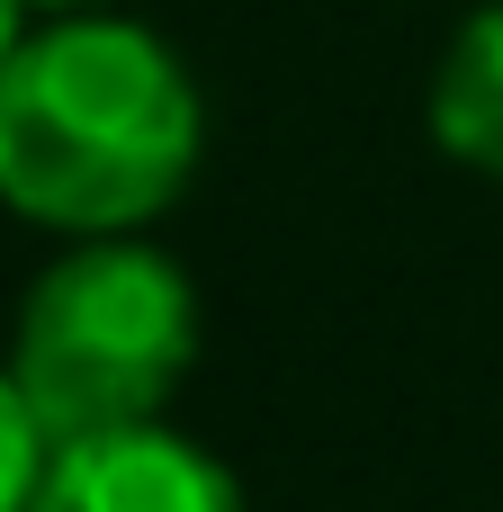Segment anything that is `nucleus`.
<instances>
[{
  "instance_id": "2",
  "label": "nucleus",
  "mask_w": 503,
  "mask_h": 512,
  "mask_svg": "<svg viewBox=\"0 0 503 512\" xmlns=\"http://www.w3.org/2000/svg\"><path fill=\"white\" fill-rule=\"evenodd\" d=\"M189 369H198V288L171 252L99 234L63 252L18 306L9 378L54 450L162 423Z\"/></svg>"
},
{
  "instance_id": "3",
  "label": "nucleus",
  "mask_w": 503,
  "mask_h": 512,
  "mask_svg": "<svg viewBox=\"0 0 503 512\" xmlns=\"http://www.w3.org/2000/svg\"><path fill=\"white\" fill-rule=\"evenodd\" d=\"M27 512H243V486L180 432L135 423L99 441H63Z\"/></svg>"
},
{
  "instance_id": "7",
  "label": "nucleus",
  "mask_w": 503,
  "mask_h": 512,
  "mask_svg": "<svg viewBox=\"0 0 503 512\" xmlns=\"http://www.w3.org/2000/svg\"><path fill=\"white\" fill-rule=\"evenodd\" d=\"M36 9H99V0H36Z\"/></svg>"
},
{
  "instance_id": "6",
  "label": "nucleus",
  "mask_w": 503,
  "mask_h": 512,
  "mask_svg": "<svg viewBox=\"0 0 503 512\" xmlns=\"http://www.w3.org/2000/svg\"><path fill=\"white\" fill-rule=\"evenodd\" d=\"M9 45H18V0H0V63H9Z\"/></svg>"
},
{
  "instance_id": "1",
  "label": "nucleus",
  "mask_w": 503,
  "mask_h": 512,
  "mask_svg": "<svg viewBox=\"0 0 503 512\" xmlns=\"http://www.w3.org/2000/svg\"><path fill=\"white\" fill-rule=\"evenodd\" d=\"M198 171V90L126 18H63L0 63V198L63 234H126Z\"/></svg>"
},
{
  "instance_id": "5",
  "label": "nucleus",
  "mask_w": 503,
  "mask_h": 512,
  "mask_svg": "<svg viewBox=\"0 0 503 512\" xmlns=\"http://www.w3.org/2000/svg\"><path fill=\"white\" fill-rule=\"evenodd\" d=\"M45 459H54V441L36 432V414H27L18 378L0 369V512H27V504H36V486H45Z\"/></svg>"
},
{
  "instance_id": "4",
  "label": "nucleus",
  "mask_w": 503,
  "mask_h": 512,
  "mask_svg": "<svg viewBox=\"0 0 503 512\" xmlns=\"http://www.w3.org/2000/svg\"><path fill=\"white\" fill-rule=\"evenodd\" d=\"M432 144L503 180V0H486L432 72Z\"/></svg>"
}]
</instances>
